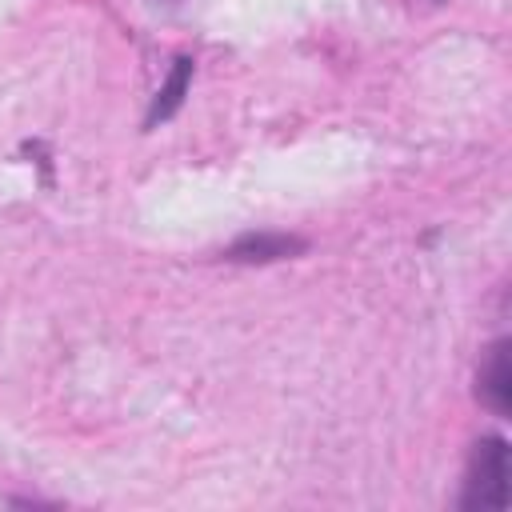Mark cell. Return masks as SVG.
Listing matches in <instances>:
<instances>
[{
    "label": "cell",
    "mask_w": 512,
    "mask_h": 512,
    "mask_svg": "<svg viewBox=\"0 0 512 512\" xmlns=\"http://www.w3.org/2000/svg\"><path fill=\"white\" fill-rule=\"evenodd\" d=\"M188 84H192V56H176V60H172L168 80L156 88V96H152V104H148L144 128H156V124H164L168 116H176V108L184 104Z\"/></svg>",
    "instance_id": "cell-4"
},
{
    "label": "cell",
    "mask_w": 512,
    "mask_h": 512,
    "mask_svg": "<svg viewBox=\"0 0 512 512\" xmlns=\"http://www.w3.org/2000/svg\"><path fill=\"white\" fill-rule=\"evenodd\" d=\"M508 476H512L508 440L504 436H480L472 444V452H468L460 508L464 512H496V508H508Z\"/></svg>",
    "instance_id": "cell-1"
},
{
    "label": "cell",
    "mask_w": 512,
    "mask_h": 512,
    "mask_svg": "<svg viewBox=\"0 0 512 512\" xmlns=\"http://www.w3.org/2000/svg\"><path fill=\"white\" fill-rule=\"evenodd\" d=\"M476 396L488 412L508 416L512 412V344L496 340L488 348V356L476 368Z\"/></svg>",
    "instance_id": "cell-2"
},
{
    "label": "cell",
    "mask_w": 512,
    "mask_h": 512,
    "mask_svg": "<svg viewBox=\"0 0 512 512\" xmlns=\"http://www.w3.org/2000/svg\"><path fill=\"white\" fill-rule=\"evenodd\" d=\"M308 248V240L288 236V232H244L224 248V260L232 264H272V260H292Z\"/></svg>",
    "instance_id": "cell-3"
}]
</instances>
